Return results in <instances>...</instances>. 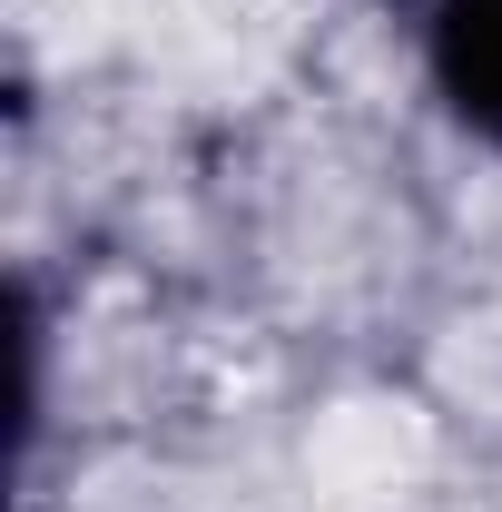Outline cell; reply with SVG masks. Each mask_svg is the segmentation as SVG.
<instances>
[{"label": "cell", "instance_id": "1", "mask_svg": "<svg viewBox=\"0 0 502 512\" xmlns=\"http://www.w3.org/2000/svg\"><path fill=\"white\" fill-rule=\"evenodd\" d=\"M414 79H424V99L453 138L502 158V0H424Z\"/></svg>", "mask_w": 502, "mask_h": 512}]
</instances>
